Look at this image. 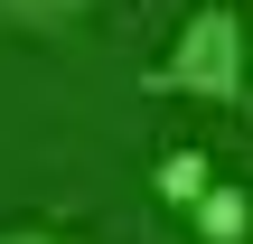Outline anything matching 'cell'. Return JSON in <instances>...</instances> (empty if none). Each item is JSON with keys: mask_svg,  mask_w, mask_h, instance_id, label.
Returning a JSON list of instances; mask_svg holds the SVG:
<instances>
[{"mask_svg": "<svg viewBox=\"0 0 253 244\" xmlns=\"http://www.w3.org/2000/svg\"><path fill=\"white\" fill-rule=\"evenodd\" d=\"M178 216L197 226V244H253V188H235V179L216 169V179H207Z\"/></svg>", "mask_w": 253, "mask_h": 244, "instance_id": "7a4b0ae2", "label": "cell"}, {"mask_svg": "<svg viewBox=\"0 0 253 244\" xmlns=\"http://www.w3.org/2000/svg\"><path fill=\"white\" fill-rule=\"evenodd\" d=\"M113 0H0V38H66Z\"/></svg>", "mask_w": 253, "mask_h": 244, "instance_id": "3957f363", "label": "cell"}, {"mask_svg": "<svg viewBox=\"0 0 253 244\" xmlns=\"http://www.w3.org/2000/svg\"><path fill=\"white\" fill-rule=\"evenodd\" d=\"M0 244H84V226H0Z\"/></svg>", "mask_w": 253, "mask_h": 244, "instance_id": "5b68a950", "label": "cell"}, {"mask_svg": "<svg viewBox=\"0 0 253 244\" xmlns=\"http://www.w3.org/2000/svg\"><path fill=\"white\" fill-rule=\"evenodd\" d=\"M150 94H188V103H244L253 94V38L235 0H197L169 38V56L150 66Z\"/></svg>", "mask_w": 253, "mask_h": 244, "instance_id": "6da1fadb", "label": "cell"}, {"mask_svg": "<svg viewBox=\"0 0 253 244\" xmlns=\"http://www.w3.org/2000/svg\"><path fill=\"white\" fill-rule=\"evenodd\" d=\"M216 179V160L197 150V141H178V150H160V169H150V188H160V207H188L197 188Z\"/></svg>", "mask_w": 253, "mask_h": 244, "instance_id": "277c9868", "label": "cell"}]
</instances>
